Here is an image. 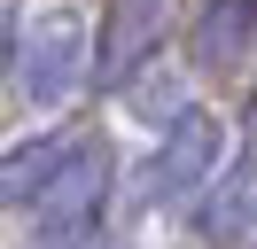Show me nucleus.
Instances as JSON below:
<instances>
[{
  "label": "nucleus",
  "instance_id": "2",
  "mask_svg": "<svg viewBox=\"0 0 257 249\" xmlns=\"http://www.w3.org/2000/svg\"><path fill=\"white\" fill-rule=\"evenodd\" d=\"M109 195H117V148L101 133H78L70 156L55 164V179L39 187V202H32L39 241H101Z\"/></svg>",
  "mask_w": 257,
  "mask_h": 249
},
{
  "label": "nucleus",
  "instance_id": "8",
  "mask_svg": "<svg viewBox=\"0 0 257 249\" xmlns=\"http://www.w3.org/2000/svg\"><path fill=\"white\" fill-rule=\"evenodd\" d=\"M117 93H125V101L141 109L148 125H164V117H172V109H187V101H179V78H164V86H156V78H125V86H117Z\"/></svg>",
  "mask_w": 257,
  "mask_h": 249
},
{
  "label": "nucleus",
  "instance_id": "3",
  "mask_svg": "<svg viewBox=\"0 0 257 249\" xmlns=\"http://www.w3.org/2000/svg\"><path fill=\"white\" fill-rule=\"evenodd\" d=\"M226 164V125L210 117V109H172L156 133V148H148V171H141V202L148 210H172V202H195L203 195V179Z\"/></svg>",
  "mask_w": 257,
  "mask_h": 249
},
{
  "label": "nucleus",
  "instance_id": "9",
  "mask_svg": "<svg viewBox=\"0 0 257 249\" xmlns=\"http://www.w3.org/2000/svg\"><path fill=\"white\" fill-rule=\"evenodd\" d=\"M8 55H16V16L0 8V86H8Z\"/></svg>",
  "mask_w": 257,
  "mask_h": 249
},
{
  "label": "nucleus",
  "instance_id": "11",
  "mask_svg": "<svg viewBox=\"0 0 257 249\" xmlns=\"http://www.w3.org/2000/svg\"><path fill=\"white\" fill-rule=\"evenodd\" d=\"M39 249H101V241H39Z\"/></svg>",
  "mask_w": 257,
  "mask_h": 249
},
{
  "label": "nucleus",
  "instance_id": "1",
  "mask_svg": "<svg viewBox=\"0 0 257 249\" xmlns=\"http://www.w3.org/2000/svg\"><path fill=\"white\" fill-rule=\"evenodd\" d=\"M86 55H94L86 16L70 8V0H47V8L16 16L8 78H16V93H24L32 109H63V101H78V86H86Z\"/></svg>",
  "mask_w": 257,
  "mask_h": 249
},
{
  "label": "nucleus",
  "instance_id": "5",
  "mask_svg": "<svg viewBox=\"0 0 257 249\" xmlns=\"http://www.w3.org/2000/svg\"><path fill=\"white\" fill-rule=\"evenodd\" d=\"M195 241H210V249L257 241V148L203 179V195H195Z\"/></svg>",
  "mask_w": 257,
  "mask_h": 249
},
{
  "label": "nucleus",
  "instance_id": "4",
  "mask_svg": "<svg viewBox=\"0 0 257 249\" xmlns=\"http://www.w3.org/2000/svg\"><path fill=\"white\" fill-rule=\"evenodd\" d=\"M164 31H172V0H109V16H101V39L94 55H86V78H101V86H125V78L148 70V55L164 47Z\"/></svg>",
  "mask_w": 257,
  "mask_h": 249
},
{
  "label": "nucleus",
  "instance_id": "10",
  "mask_svg": "<svg viewBox=\"0 0 257 249\" xmlns=\"http://www.w3.org/2000/svg\"><path fill=\"white\" fill-rule=\"evenodd\" d=\"M241 133H249V148H257V93L241 101Z\"/></svg>",
  "mask_w": 257,
  "mask_h": 249
},
{
  "label": "nucleus",
  "instance_id": "7",
  "mask_svg": "<svg viewBox=\"0 0 257 249\" xmlns=\"http://www.w3.org/2000/svg\"><path fill=\"white\" fill-rule=\"evenodd\" d=\"M70 125H47V133H32V140H16V148H0V210H32L39 202V187L55 179V164L70 156Z\"/></svg>",
  "mask_w": 257,
  "mask_h": 249
},
{
  "label": "nucleus",
  "instance_id": "6",
  "mask_svg": "<svg viewBox=\"0 0 257 249\" xmlns=\"http://www.w3.org/2000/svg\"><path fill=\"white\" fill-rule=\"evenodd\" d=\"M249 47H257V0H203V16H195V31H187L195 70L226 78V70L249 62Z\"/></svg>",
  "mask_w": 257,
  "mask_h": 249
}]
</instances>
